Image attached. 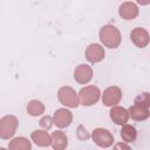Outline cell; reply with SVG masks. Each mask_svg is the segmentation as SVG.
<instances>
[{
	"label": "cell",
	"instance_id": "obj_3",
	"mask_svg": "<svg viewBox=\"0 0 150 150\" xmlns=\"http://www.w3.org/2000/svg\"><path fill=\"white\" fill-rule=\"evenodd\" d=\"M57 98L63 105L69 108H76L80 103L79 95L70 87H61L57 91Z\"/></svg>",
	"mask_w": 150,
	"mask_h": 150
},
{
	"label": "cell",
	"instance_id": "obj_6",
	"mask_svg": "<svg viewBox=\"0 0 150 150\" xmlns=\"http://www.w3.org/2000/svg\"><path fill=\"white\" fill-rule=\"evenodd\" d=\"M91 137H93V141L101 148H108L114 142V136L110 134V131L103 128L95 129L91 134Z\"/></svg>",
	"mask_w": 150,
	"mask_h": 150
},
{
	"label": "cell",
	"instance_id": "obj_2",
	"mask_svg": "<svg viewBox=\"0 0 150 150\" xmlns=\"http://www.w3.org/2000/svg\"><path fill=\"white\" fill-rule=\"evenodd\" d=\"M100 96H101V91L95 86H87V87L82 88L79 93L80 103L86 107L95 104L100 100Z\"/></svg>",
	"mask_w": 150,
	"mask_h": 150
},
{
	"label": "cell",
	"instance_id": "obj_15",
	"mask_svg": "<svg viewBox=\"0 0 150 150\" xmlns=\"http://www.w3.org/2000/svg\"><path fill=\"white\" fill-rule=\"evenodd\" d=\"M67 144H68L67 137L62 131L57 130V131H54L52 134V146L54 149L62 150V149H64L67 146Z\"/></svg>",
	"mask_w": 150,
	"mask_h": 150
},
{
	"label": "cell",
	"instance_id": "obj_13",
	"mask_svg": "<svg viewBox=\"0 0 150 150\" xmlns=\"http://www.w3.org/2000/svg\"><path fill=\"white\" fill-rule=\"evenodd\" d=\"M129 116L135 121H144L150 116V111L148 108L138 104H134L129 108Z\"/></svg>",
	"mask_w": 150,
	"mask_h": 150
},
{
	"label": "cell",
	"instance_id": "obj_14",
	"mask_svg": "<svg viewBox=\"0 0 150 150\" xmlns=\"http://www.w3.org/2000/svg\"><path fill=\"white\" fill-rule=\"evenodd\" d=\"M30 137L36 145H40V146L52 145V136L45 130H35L32 132Z\"/></svg>",
	"mask_w": 150,
	"mask_h": 150
},
{
	"label": "cell",
	"instance_id": "obj_8",
	"mask_svg": "<svg viewBox=\"0 0 150 150\" xmlns=\"http://www.w3.org/2000/svg\"><path fill=\"white\" fill-rule=\"evenodd\" d=\"M93 77V69L88 64H79L74 70V79L80 84H87Z\"/></svg>",
	"mask_w": 150,
	"mask_h": 150
},
{
	"label": "cell",
	"instance_id": "obj_7",
	"mask_svg": "<svg viewBox=\"0 0 150 150\" xmlns=\"http://www.w3.org/2000/svg\"><path fill=\"white\" fill-rule=\"evenodd\" d=\"M130 39L132 41V43L138 47V48H144L148 46L149 41H150V35L149 33L142 28V27H136L131 30L130 33Z\"/></svg>",
	"mask_w": 150,
	"mask_h": 150
},
{
	"label": "cell",
	"instance_id": "obj_9",
	"mask_svg": "<svg viewBox=\"0 0 150 150\" xmlns=\"http://www.w3.org/2000/svg\"><path fill=\"white\" fill-rule=\"evenodd\" d=\"M86 59L91 62V63H96L100 62L104 59V49L101 45L98 43H91L87 47L86 49Z\"/></svg>",
	"mask_w": 150,
	"mask_h": 150
},
{
	"label": "cell",
	"instance_id": "obj_1",
	"mask_svg": "<svg viewBox=\"0 0 150 150\" xmlns=\"http://www.w3.org/2000/svg\"><path fill=\"white\" fill-rule=\"evenodd\" d=\"M100 40L108 48H117L121 43V33L112 25H105L100 29Z\"/></svg>",
	"mask_w": 150,
	"mask_h": 150
},
{
	"label": "cell",
	"instance_id": "obj_17",
	"mask_svg": "<svg viewBox=\"0 0 150 150\" xmlns=\"http://www.w3.org/2000/svg\"><path fill=\"white\" fill-rule=\"evenodd\" d=\"M8 148L13 150H28L30 149V142L23 137H18L9 143Z\"/></svg>",
	"mask_w": 150,
	"mask_h": 150
},
{
	"label": "cell",
	"instance_id": "obj_21",
	"mask_svg": "<svg viewBox=\"0 0 150 150\" xmlns=\"http://www.w3.org/2000/svg\"><path fill=\"white\" fill-rule=\"evenodd\" d=\"M137 2H138L139 5L145 6V5H149V4H150V0H137Z\"/></svg>",
	"mask_w": 150,
	"mask_h": 150
},
{
	"label": "cell",
	"instance_id": "obj_11",
	"mask_svg": "<svg viewBox=\"0 0 150 150\" xmlns=\"http://www.w3.org/2000/svg\"><path fill=\"white\" fill-rule=\"evenodd\" d=\"M71 120H73L71 112L69 110H67V109H63V108L57 109L55 111L54 118H53L54 123L59 128H66V127H68L71 123Z\"/></svg>",
	"mask_w": 150,
	"mask_h": 150
},
{
	"label": "cell",
	"instance_id": "obj_20",
	"mask_svg": "<svg viewBox=\"0 0 150 150\" xmlns=\"http://www.w3.org/2000/svg\"><path fill=\"white\" fill-rule=\"evenodd\" d=\"M53 122H54V121H52V118H50L49 116H45V117L41 118V121H40V125H41L42 128H45V129H49V128L52 127Z\"/></svg>",
	"mask_w": 150,
	"mask_h": 150
},
{
	"label": "cell",
	"instance_id": "obj_19",
	"mask_svg": "<svg viewBox=\"0 0 150 150\" xmlns=\"http://www.w3.org/2000/svg\"><path fill=\"white\" fill-rule=\"evenodd\" d=\"M134 103L135 104H138V105H143L145 108H149L150 107V94L149 93H142V94H139L138 96L135 97Z\"/></svg>",
	"mask_w": 150,
	"mask_h": 150
},
{
	"label": "cell",
	"instance_id": "obj_10",
	"mask_svg": "<svg viewBox=\"0 0 150 150\" xmlns=\"http://www.w3.org/2000/svg\"><path fill=\"white\" fill-rule=\"evenodd\" d=\"M118 13H120V16L124 20H134L138 15V7L134 2L127 1L120 6Z\"/></svg>",
	"mask_w": 150,
	"mask_h": 150
},
{
	"label": "cell",
	"instance_id": "obj_16",
	"mask_svg": "<svg viewBox=\"0 0 150 150\" xmlns=\"http://www.w3.org/2000/svg\"><path fill=\"white\" fill-rule=\"evenodd\" d=\"M121 137L127 143L135 142L136 137H137V131H136L135 127L129 125V124H123V127L121 129Z\"/></svg>",
	"mask_w": 150,
	"mask_h": 150
},
{
	"label": "cell",
	"instance_id": "obj_4",
	"mask_svg": "<svg viewBox=\"0 0 150 150\" xmlns=\"http://www.w3.org/2000/svg\"><path fill=\"white\" fill-rule=\"evenodd\" d=\"M18 128V120L15 116H5L0 121V136L1 138L12 137Z\"/></svg>",
	"mask_w": 150,
	"mask_h": 150
},
{
	"label": "cell",
	"instance_id": "obj_12",
	"mask_svg": "<svg viewBox=\"0 0 150 150\" xmlns=\"http://www.w3.org/2000/svg\"><path fill=\"white\" fill-rule=\"evenodd\" d=\"M110 118L112 120V122L115 124L118 125H123L128 122L129 118V111L127 109H124L123 107H112L110 110Z\"/></svg>",
	"mask_w": 150,
	"mask_h": 150
},
{
	"label": "cell",
	"instance_id": "obj_18",
	"mask_svg": "<svg viewBox=\"0 0 150 150\" xmlns=\"http://www.w3.org/2000/svg\"><path fill=\"white\" fill-rule=\"evenodd\" d=\"M27 111L29 115L32 116H38V115H41L43 111H45V105L40 102V101H36V100H33L28 103L27 105Z\"/></svg>",
	"mask_w": 150,
	"mask_h": 150
},
{
	"label": "cell",
	"instance_id": "obj_5",
	"mask_svg": "<svg viewBox=\"0 0 150 150\" xmlns=\"http://www.w3.org/2000/svg\"><path fill=\"white\" fill-rule=\"evenodd\" d=\"M121 98H122V90L116 86L108 87L102 95V102L107 107L116 105L117 103H120Z\"/></svg>",
	"mask_w": 150,
	"mask_h": 150
}]
</instances>
